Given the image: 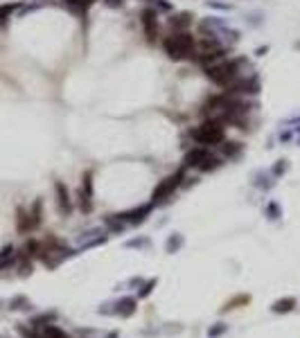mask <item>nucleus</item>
Listing matches in <instances>:
<instances>
[{"label": "nucleus", "mask_w": 300, "mask_h": 338, "mask_svg": "<svg viewBox=\"0 0 300 338\" xmlns=\"http://www.w3.org/2000/svg\"><path fill=\"white\" fill-rule=\"evenodd\" d=\"M210 156V149L208 147H192L188 153H185V158H183V167L185 169H199L203 165V160Z\"/></svg>", "instance_id": "9d476101"}, {"label": "nucleus", "mask_w": 300, "mask_h": 338, "mask_svg": "<svg viewBox=\"0 0 300 338\" xmlns=\"http://www.w3.org/2000/svg\"><path fill=\"white\" fill-rule=\"evenodd\" d=\"M16 230L21 235H27L32 233V221H30V210H25V207H18L16 210Z\"/></svg>", "instance_id": "ddd939ff"}, {"label": "nucleus", "mask_w": 300, "mask_h": 338, "mask_svg": "<svg viewBox=\"0 0 300 338\" xmlns=\"http://www.w3.org/2000/svg\"><path fill=\"white\" fill-rule=\"evenodd\" d=\"M183 243H185L183 235H181V233H174V235H171V237L165 241V250H167L169 255H174V253H178V250L183 248Z\"/></svg>", "instance_id": "a211bd4d"}, {"label": "nucleus", "mask_w": 300, "mask_h": 338, "mask_svg": "<svg viewBox=\"0 0 300 338\" xmlns=\"http://www.w3.org/2000/svg\"><path fill=\"white\" fill-rule=\"evenodd\" d=\"M135 309H138V302H135V298H122V300L118 302V309H115V313H118L120 318H129L133 316Z\"/></svg>", "instance_id": "4468645a"}, {"label": "nucleus", "mask_w": 300, "mask_h": 338, "mask_svg": "<svg viewBox=\"0 0 300 338\" xmlns=\"http://www.w3.org/2000/svg\"><path fill=\"white\" fill-rule=\"evenodd\" d=\"M287 169H289V163H287V160H278V163L273 165V169H271V171H273V176H282Z\"/></svg>", "instance_id": "393cba45"}, {"label": "nucleus", "mask_w": 300, "mask_h": 338, "mask_svg": "<svg viewBox=\"0 0 300 338\" xmlns=\"http://www.w3.org/2000/svg\"><path fill=\"white\" fill-rule=\"evenodd\" d=\"M18 7H21V2H5V5H0V25H5Z\"/></svg>", "instance_id": "6ab92c4d"}, {"label": "nucleus", "mask_w": 300, "mask_h": 338, "mask_svg": "<svg viewBox=\"0 0 300 338\" xmlns=\"http://www.w3.org/2000/svg\"><path fill=\"white\" fill-rule=\"evenodd\" d=\"M219 147H221V153H224L226 158H237V156L241 153V144L233 142V140H224Z\"/></svg>", "instance_id": "f3484780"}, {"label": "nucleus", "mask_w": 300, "mask_h": 338, "mask_svg": "<svg viewBox=\"0 0 300 338\" xmlns=\"http://www.w3.org/2000/svg\"><path fill=\"white\" fill-rule=\"evenodd\" d=\"M11 259H14V248H11V246H5V248L0 250V269L11 264Z\"/></svg>", "instance_id": "5701e85b"}, {"label": "nucleus", "mask_w": 300, "mask_h": 338, "mask_svg": "<svg viewBox=\"0 0 300 338\" xmlns=\"http://www.w3.org/2000/svg\"><path fill=\"white\" fill-rule=\"evenodd\" d=\"M32 338H45V336H32Z\"/></svg>", "instance_id": "7c9ffc66"}, {"label": "nucleus", "mask_w": 300, "mask_h": 338, "mask_svg": "<svg viewBox=\"0 0 300 338\" xmlns=\"http://www.w3.org/2000/svg\"><path fill=\"white\" fill-rule=\"evenodd\" d=\"M221 165H224V163H221L219 156H212V153H210L208 158L203 160V165L199 167V171H214V169H219Z\"/></svg>", "instance_id": "aec40b11"}, {"label": "nucleus", "mask_w": 300, "mask_h": 338, "mask_svg": "<svg viewBox=\"0 0 300 338\" xmlns=\"http://www.w3.org/2000/svg\"><path fill=\"white\" fill-rule=\"evenodd\" d=\"M140 27H142V34H145V41L149 45H154L158 41V9L156 7H145L140 11Z\"/></svg>", "instance_id": "39448f33"}, {"label": "nucleus", "mask_w": 300, "mask_h": 338, "mask_svg": "<svg viewBox=\"0 0 300 338\" xmlns=\"http://www.w3.org/2000/svg\"><path fill=\"white\" fill-rule=\"evenodd\" d=\"M43 336L45 338H66V334H64V329H59L57 325H45V327H43Z\"/></svg>", "instance_id": "4be33fe9"}, {"label": "nucleus", "mask_w": 300, "mask_h": 338, "mask_svg": "<svg viewBox=\"0 0 300 338\" xmlns=\"http://www.w3.org/2000/svg\"><path fill=\"white\" fill-rule=\"evenodd\" d=\"M163 52L169 61H190L197 48V38L190 30L185 32H171L169 36L163 38Z\"/></svg>", "instance_id": "7ed1b4c3"}, {"label": "nucleus", "mask_w": 300, "mask_h": 338, "mask_svg": "<svg viewBox=\"0 0 300 338\" xmlns=\"http://www.w3.org/2000/svg\"><path fill=\"white\" fill-rule=\"evenodd\" d=\"M154 286H156V280H149L145 286H142V289H140L138 298H147V296H149V293H151V291H154Z\"/></svg>", "instance_id": "bb28decb"}, {"label": "nucleus", "mask_w": 300, "mask_h": 338, "mask_svg": "<svg viewBox=\"0 0 300 338\" xmlns=\"http://www.w3.org/2000/svg\"><path fill=\"white\" fill-rule=\"evenodd\" d=\"M145 246H149V239H129L127 241V248H145Z\"/></svg>", "instance_id": "a878e982"}, {"label": "nucleus", "mask_w": 300, "mask_h": 338, "mask_svg": "<svg viewBox=\"0 0 300 338\" xmlns=\"http://www.w3.org/2000/svg\"><path fill=\"white\" fill-rule=\"evenodd\" d=\"M91 5H95V0H66V2H64L66 9L72 11V14H75V16H79V18L86 16V11L91 9Z\"/></svg>", "instance_id": "f8f14e48"}, {"label": "nucleus", "mask_w": 300, "mask_h": 338, "mask_svg": "<svg viewBox=\"0 0 300 338\" xmlns=\"http://www.w3.org/2000/svg\"><path fill=\"white\" fill-rule=\"evenodd\" d=\"M154 5H156V9H161V11H169L171 9V5L167 2V0H154Z\"/></svg>", "instance_id": "cd10ccee"}, {"label": "nucleus", "mask_w": 300, "mask_h": 338, "mask_svg": "<svg viewBox=\"0 0 300 338\" xmlns=\"http://www.w3.org/2000/svg\"><path fill=\"white\" fill-rule=\"evenodd\" d=\"M294 306H296V298H282V300H275L273 304H271V311L289 313V311H294Z\"/></svg>", "instance_id": "2eb2a0df"}, {"label": "nucleus", "mask_w": 300, "mask_h": 338, "mask_svg": "<svg viewBox=\"0 0 300 338\" xmlns=\"http://www.w3.org/2000/svg\"><path fill=\"white\" fill-rule=\"evenodd\" d=\"M246 68V59H226V61H219L217 66H210V68H203L205 79L210 84L219 86V88H228L233 81H237L241 77V70Z\"/></svg>", "instance_id": "f03ea898"}, {"label": "nucleus", "mask_w": 300, "mask_h": 338, "mask_svg": "<svg viewBox=\"0 0 300 338\" xmlns=\"http://www.w3.org/2000/svg\"><path fill=\"white\" fill-rule=\"evenodd\" d=\"M192 21L194 16L192 14H188V11H181V14H171L169 16V27L174 30V32H185V30H190L192 27Z\"/></svg>", "instance_id": "9b49d317"}, {"label": "nucleus", "mask_w": 300, "mask_h": 338, "mask_svg": "<svg viewBox=\"0 0 300 338\" xmlns=\"http://www.w3.org/2000/svg\"><path fill=\"white\" fill-rule=\"evenodd\" d=\"M77 201H79V210L84 212V214H91L93 212V171L91 169L81 176V185H79Z\"/></svg>", "instance_id": "423d86ee"}, {"label": "nucleus", "mask_w": 300, "mask_h": 338, "mask_svg": "<svg viewBox=\"0 0 300 338\" xmlns=\"http://www.w3.org/2000/svg\"><path fill=\"white\" fill-rule=\"evenodd\" d=\"M183 180H185V167H181L178 171H174V174H169L167 178H163L161 183L154 187V192H151L149 203L151 205H161V203L169 201L171 196H174V192L183 185Z\"/></svg>", "instance_id": "20e7f679"}, {"label": "nucleus", "mask_w": 300, "mask_h": 338, "mask_svg": "<svg viewBox=\"0 0 300 338\" xmlns=\"http://www.w3.org/2000/svg\"><path fill=\"white\" fill-rule=\"evenodd\" d=\"M260 79L257 77H239L237 81H233L226 93H231V95H257L260 93Z\"/></svg>", "instance_id": "0eeeda50"}, {"label": "nucleus", "mask_w": 300, "mask_h": 338, "mask_svg": "<svg viewBox=\"0 0 300 338\" xmlns=\"http://www.w3.org/2000/svg\"><path fill=\"white\" fill-rule=\"evenodd\" d=\"M54 194H57V207H59V212L66 214V217H70L72 214V199H70V192L64 180H54Z\"/></svg>", "instance_id": "6e6552de"}, {"label": "nucleus", "mask_w": 300, "mask_h": 338, "mask_svg": "<svg viewBox=\"0 0 300 338\" xmlns=\"http://www.w3.org/2000/svg\"><path fill=\"white\" fill-rule=\"evenodd\" d=\"M264 214H267L271 221H275V219H280L282 217V210H280V205L275 201H268L267 203V207H264Z\"/></svg>", "instance_id": "412c9836"}, {"label": "nucleus", "mask_w": 300, "mask_h": 338, "mask_svg": "<svg viewBox=\"0 0 300 338\" xmlns=\"http://www.w3.org/2000/svg\"><path fill=\"white\" fill-rule=\"evenodd\" d=\"M151 210H154V205H151V203H145V205L133 207V210H129V212H122L118 217L122 219L124 223H129V226H138V223H142L147 217H149Z\"/></svg>", "instance_id": "1a4fd4ad"}, {"label": "nucleus", "mask_w": 300, "mask_h": 338, "mask_svg": "<svg viewBox=\"0 0 300 338\" xmlns=\"http://www.w3.org/2000/svg\"><path fill=\"white\" fill-rule=\"evenodd\" d=\"M226 329H228V325H224V322H217L214 327L208 329V336H210V338H217V336H221V334H224Z\"/></svg>", "instance_id": "b1692460"}, {"label": "nucleus", "mask_w": 300, "mask_h": 338, "mask_svg": "<svg viewBox=\"0 0 300 338\" xmlns=\"http://www.w3.org/2000/svg\"><path fill=\"white\" fill-rule=\"evenodd\" d=\"M226 124L221 117H205L201 124L192 127L188 131V135L192 137V142H197L199 147H219L226 140Z\"/></svg>", "instance_id": "f257e3e1"}, {"label": "nucleus", "mask_w": 300, "mask_h": 338, "mask_svg": "<svg viewBox=\"0 0 300 338\" xmlns=\"http://www.w3.org/2000/svg\"><path fill=\"white\" fill-rule=\"evenodd\" d=\"M106 7H111V9H118V7H124V0H102Z\"/></svg>", "instance_id": "c85d7f7f"}, {"label": "nucleus", "mask_w": 300, "mask_h": 338, "mask_svg": "<svg viewBox=\"0 0 300 338\" xmlns=\"http://www.w3.org/2000/svg\"><path fill=\"white\" fill-rule=\"evenodd\" d=\"M267 52H268V48H260V50H257V57H264Z\"/></svg>", "instance_id": "c756f323"}, {"label": "nucleus", "mask_w": 300, "mask_h": 338, "mask_svg": "<svg viewBox=\"0 0 300 338\" xmlns=\"http://www.w3.org/2000/svg\"><path fill=\"white\" fill-rule=\"evenodd\" d=\"M30 221H32L34 230L41 226V221H43V201L41 199H36V201L32 203V207H30Z\"/></svg>", "instance_id": "dca6fc26"}]
</instances>
